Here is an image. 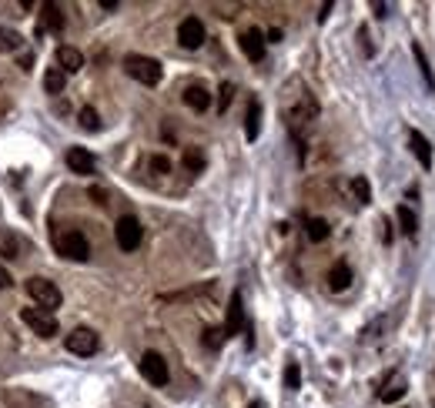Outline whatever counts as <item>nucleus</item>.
<instances>
[{"instance_id": "7", "label": "nucleus", "mask_w": 435, "mask_h": 408, "mask_svg": "<svg viewBox=\"0 0 435 408\" xmlns=\"http://www.w3.org/2000/svg\"><path fill=\"white\" fill-rule=\"evenodd\" d=\"M178 44L188 47V51H198V47L205 44V23L198 21V17H185L181 27H178Z\"/></svg>"}, {"instance_id": "33", "label": "nucleus", "mask_w": 435, "mask_h": 408, "mask_svg": "<svg viewBox=\"0 0 435 408\" xmlns=\"http://www.w3.org/2000/svg\"><path fill=\"white\" fill-rule=\"evenodd\" d=\"M91 198L98 201V204H108V194H104V188H91Z\"/></svg>"}, {"instance_id": "2", "label": "nucleus", "mask_w": 435, "mask_h": 408, "mask_svg": "<svg viewBox=\"0 0 435 408\" xmlns=\"http://www.w3.org/2000/svg\"><path fill=\"white\" fill-rule=\"evenodd\" d=\"M27 295L34 298L37 308L51 311V315H54V308H61V288L54 281H47V278H31L27 281Z\"/></svg>"}, {"instance_id": "1", "label": "nucleus", "mask_w": 435, "mask_h": 408, "mask_svg": "<svg viewBox=\"0 0 435 408\" xmlns=\"http://www.w3.org/2000/svg\"><path fill=\"white\" fill-rule=\"evenodd\" d=\"M124 70H128L134 80H141V84H148V88H154V84H161V64L154 61V57H144V54H128L124 57Z\"/></svg>"}, {"instance_id": "35", "label": "nucleus", "mask_w": 435, "mask_h": 408, "mask_svg": "<svg viewBox=\"0 0 435 408\" xmlns=\"http://www.w3.org/2000/svg\"><path fill=\"white\" fill-rule=\"evenodd\" d=\"M328 14H332V0H328V4H322V14H318V21H325Z\"/></svg>"}, {"instance_id": "8", "label": "nucleus", "mask_w": 435, "mask_h": 408, "mask_svg": "<svg viewBox=\"0 0 435 408\" xmlns=\"http://www.w3.org/2000/svg\"><path fill=\"white\" fill-rule=\"evenodd\" d=\"M98 335L91 328H74L71 335H67V352L71 355H94L98 352Z\"/></svg>"}, {"instance_id": "24", "label": "nucleus", "mask_w": 435, "mask_h": 408, "mask_svg": "<svg viewBox=\"0 0 435 408\" xmlns=\"http://www.w3.org/2000/svg\"><path fill=\"white\" fill-rule=\"evenodd\" d=\"M352 191H355L359 204H369L372 201V184L365 181V177H352Z\"/></svg>"}, {"instance_id": "22", "label": "nucleus", "mask_w": 435, "mask_h": 408, "mask_svg": "<svg viewBox=\"0 0 435 408\" xmlns=\"http://www.w3.org/2000/svg\"><path fill=\"white\" fill-rule=\"evenodd\" d=\"M181 161H185V167L188 171H195V174H201V167H205V155H201L198 147H188Z\"/></svg>"}, {"instance_id": "4", "label": "nucleus", "mask_w": 435, "mask_h": 408, "mask_svg": "<svg viewBox=\"0 0 435 408\" xmlns=\"http://www.w3.org/2000/svg\"><path fill=\"white\" fill-rule=\"evenodd\" d=\"M54 244H57V251L64 254V258H71V261H87L91 258V244H87V238L81 231L57 234Z\"/></svg>"}, {"instance_id": "11", "label": "nucleus", "mask_w": 435, "mask_h": 408, "mask_svg": "<svg viewBox=\"0 0 435 408\" xmlns=\"http://www.w3.org/2000/svg\"><path fill=\"white\" fill-rule=\"evenodd\" d=\"M67 167L74 174H94V155L87 147H67Z\"/></svg>"}, {"instance_id": "6", "label": "nucleus", "mask_w": 435, "mask_h": 408, "mask_svg": "<svg viewBox=\"0 0 435 408\" xmlns=\"http://www.w3.org/2000/svg\"><path fill=\"white\" fill-rule=\"evenodd\" d=\"M141 375L148 378L154 388H164V385H168V378H171V372H168V362H164L158 352H144V358H141Z\"/></svg>"}, {"instance_id": "21", "label": "nucleus", "mask_w": 435, "mask_h": 408, "mask_svg": "<svg viewBox=\"0 0 435 408\" xmlns=\"http://www.w3.org/2000/svg\"><path fill=\"white\" fill-rule=\"evenodd\" d=\"M201 342H205V348H211V352H218L221 345L228 342V335H225V328H208Z\"/></svg>"}, {"instance_id": "3", "label": "nucleus", "mask_w": 435, "mask_h": 408, "mask_svg": "<svg viewBox=\"0 0 435 408\" xmlns=\"http://www.w3.org/2000/svg\"><path fill=\"white\" fill-rule=\"evenodd\" d=\"M114 238H118L121 251H138V248H141V238H144L141 221L130 218V214H124V218L118 221V228H114Z\"/></svg>"}, {"instance_id": "19", "label": "nucleus", "mask_w": 435, "mask_h": 408, "mask_svg": "<svg viewBox=\"0 0 435 408\" xmlns=\"http://www.w3.org/2000/svg\"><path fill=\"white\" fill-rule=\"evenodd\" d=\"M399 224H402V231L409 234V238H415V231H419V218H415V211L412 208H399Z\"/></svg>"}, {"instance_id": "12", "label": "nucleus", "mask_w": 435, "mask_h": 408, "mask_svg": "<svg viewBox=\"0 0 435 408\" xmlns=\"http://www.w3.org/2000/svg\"><path fill=\"white\" fill-rule=\"evenodd\" d=\"M57 67H61L64 74H77V70L84 67V54H81L77 47L61 44V47H57Z\"/></svg>"}, {"instance_id": "29", "label": "nucleus", "mask_w": 435, "mask_h": 408, "mask_svg": "<svg viewBox=\"0 0 435 408\" xmlns=\"http://www.w3.org/2000/svg\"><path fill=\"white\" fill-rule=\"evenodd\" d=\"M0 47H4V51H17V47H21V33H11V31L0 27Z\"/></svg>"}, {"instance_id": "25", "label": "nucleus", "mask_w": 435, "mask_h": 408, "mask_svg": "<svg viewBox=\"0 0 435 408\" xmlns=\"http://www.w3.org/2000/svg\"><path fill=\"white\" fill-rule=\"evenodd\" d=\"M205 291H211V285L191 288V291H171V295H161V301H185V298H195V295H205Z\"/></svg>"}, {"instance_id": "23", "label": "nucleus", "mask_w": 435, "mask_h": 408, "mask_svg": "<svg viewBox=\"0 0 435 408\" xmlns=\"http://www.w3.org/2000/svg\"><path fill=\"white\" fill-rule=\"evenodd\" d=\"M308 238H312V241H325L328 238V221L308 218Z\"/></svg>"}, {"instance_id": "30", "label": "nucleus", "mask_w": 435, "mask_h": 408, "mask_svg": "<svg viewBox=\"0 0 435 408\" xmlns=\"http://www.w3.org/2000/svg\"><path fill=\"white\" fill-rule=\"evenodd\" d=\"M285 385L292 388V392L302 385V368H298V365H288V368H285Z\"/></svg>"}, {"instance_id": "16", "label": "nucleus", "mask_w": 435, "mask_h": 408, "mask_svg": "<svg viewBox=\"0 0 435 408\" xmlns=\"http://www.w3.org/2000/svg\"><path fill=\"white\" fill-rule=\"evenodd\" d=\"M185 104H188L191 110H198V114H201V110L211 108V94H208V90L201 88V84H191V88L185 90Z\"/></svg>"}, {"instance_id": "32", "label": "nucleus", "mask_w": 435, "mask_h": 408, "mask_svg": "<svg viewBox=\"0 0 435 408\" xmlns=\"http://www.w3.org/2000/svg\"><path fill=\"white\" fill-rule=\"evenodd\" d=\"M4 251H7V258H17V241H14V238H4Z\"/></svg>"}, {"instance_id": "36", "label": "nucleus", "mask_w": 435, "mask_h": 408, "mask_svg": "<svg viewBox=\"0 0 435 408\" xmlns=\"http://www.w3.org/2000/svg\"><path fill=\"white\" fill-rule=\"evenodd\" d=\"M248 408H265V405H261V402H251V405Z\"/></svg>"}, {"instance_id": "18", "label": "nucleus", "mask_w": 435, "mask_h": 408, "mask_svg": "<svg viewBox=\"0 0 435 408\" xmlns=\"http://www.w3.org/2000/svg\"><path fill=\"white\" fill-rule=\"evenodd\" d=\"M64 84H67V74L61 70V67H51V70L44 74V90H47V94H61Z\"/></svg>"}, {"instance_id": "34", "label": "nucleus", "mask_w": 435, "mask_h": 408, "mask_svg": "<svg viewBox=\"0 0 435 408\" xmlns=\"http://www.w3.org/2000/svg\"><path fill=\"white\" fill-rule=\"evenodd\" d=\"M7 285H11V275H7V268L0 265V288H7Z\"/></svg>"}, {"instance_id": "14", "label": "nucleus", "mask_w": 435, "mask_h": 408, "mask_svg": "<svg viewBox=\"0 0 435 408\" xmlns=\"http://www.w3.org/2000/svg\"><path fill=\"white\" fill-rule=\"evenodd\" d=\"M409 144H412V155L419 157V164H422V167H432V144L425 141V134L412 131V134H409Z\"/></svg>"}, {"instance_id": "10", "label": "nucleus", "mask_w": 435, "mask_h": 408, "mask_svg": "<svg viewBox=\"0 0 435 408\" xmlns=\"http://www.w3.org/2000/svg\"><path fill=\"white\" fill-rule=\"evenodd\" d=\"M44 31H64V14H61V7H57V4H51V0H47V4H44L41 7V23H37V37H41Z\"/></svg>"}, {"instance_id": "15", "label": "nucleus", "mask_w": 435, "mask_h": 408, "mask_svg": "<svg viewBox=\"0 0 435 408\" xmlns=\"http://www.w3.org/2000/svg\"><path fill=\"white\" fill-rule=\"evenodd\" d=\"M348 285H352V268H348L345 261H335L332 271H328V288H332V291H345Z\"/></svg>"}, {"instance_id": "9", "label": "nucleus", "mask_w": 435, "mask_h": 408, "mask_svg": "<svg viewBox=\"0 0 435 408\" xmlns=\"http://www.w3.org/2000/svg\"><path fill=\"white\" fill-rule=\"evenodd\" d=\"M241 51H245V57L248 61H261L265 57V33L258 31V27H248V31L241 33Z\"/></svg>"}, {"instance_id": "31", "label": "nucleus", "mask_w": 435, "mask_h": 408, "mask_svg": "<svg viewBox=\"0 0 435 408\" xmlns=\"http://www.w3.org/2000/svg\"><path fill=\"white\" fill-rule=\"evenodd\" d=\"M151 171L154 174H168V171H171V161H168L164 155H154L151 157Z\"/></svg>"}, {"instance_id": "28", "label": "nucleus", "mask_w": 435, "mask_h": 408, "mask_svg": "<svg viewBox=\"0 0 435 408\" xmlns=\"http://www.w3.org/2000/svg\"><path fill=\"white\" fill-rule=\"evenodd\" d=\"M231 98H235V84H228V80H225V84H221V90H218V110H221V114L228 110Z\"/></svg>"}, {"instance_id": "5", "label": "nucleus", "mask_w": 435, "mask_h": 408, "mask_svg": "<svg viewBox=\"0 0 435 408\" xmlns=\"http://www.w3.org/2000/svg\"><path fill=\"white\" fill-rule=\"evenodd\" d=\"M21 318H24V325H27L34 335H41V338H54V335H57V318L51 315V311H44V308H24Z\"/></svg>"}, {"instance_id": "17", "label": "nucleus", "mask_w": 435, "mask_h": 408, "mask_svg": "<svg viewBox=\"0 0 435 408\" xmlns=\"http://www.w3.org/2000/svg\"><path fill=\"white\" fill-rule=\"evenodd\" d=\"M245 134H248V141H255L261 134V104L255 98L248 100V121H245Z\"/></svg>"}, {"instance_id": "13", "label": "nucleus", "mask_w": 435, "mask_h": 408, "mask_svg": "<svg viewBox=\"0 0 435 408\" xmlns=\"http://www.w3.org/2000/svg\"><path fill=\"white\" fill-rule=\"evenodd\" d=\"M245 328V305H241V295L235 291L231 295V305H228V321H225V335H238V331Z\"/></svg>"}, {"instance_id": "27", "label": "nucleus", "mask_w": 435, "mask_h": 408, "mask_svg": "<svg viewBox=\"0 0 435 408\" xmlns=\"http://www.w3.org/2000/svg\"><path fill=\"white\" fill-rule=\"evenodd\" d=\"M81 127H84V131H98V127H101L98 110H94V108H84V110H81Z\"/></svg>"}, {"instance_id": "26", "label": "nucleus", "mask_w": 435, "mask_h": 408, "mask_svg": "<svg viewBox=\"0 0 435 408\" xmlns=\"http://www.w3.org/2000/svg\"><path fill=\"white\" fill-rule=\"evenodd\" d=\"M402 395H405V382H392L389 388H382V402H385V405H392V402H399Z\"/></svg>"}, {"instance_id": "20", "label": "nucleus", "mask_w": 435, "mask_h": 408, "mask_svg": "<svg viewBox=\"0 0 435 408\" xmlns=\"http://www.w3.org/2000/svg\"><path fill=\"white\" fill-rule=\"evenodd\" d=\"M412 54H415V61H419V70H422V78H425V88H435V74H432V67H429V61H425V51L419 44H412Z\"/></svg>"}]
</instances>
